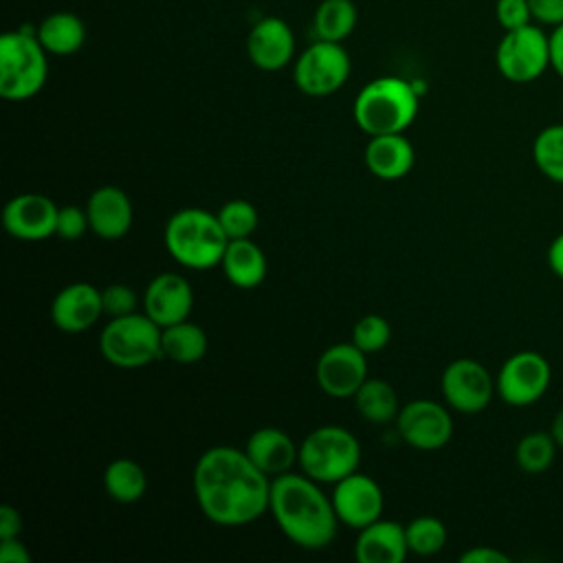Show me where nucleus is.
Here are the masks:
<instances>
[{"mask_svg":"<svg viewBox=\"0 0 563 563\" xmlns=\"http://www.w3.org/2000/svg\"><path fill=\"white\" fill-rule=\"evenodd\" d=\"M271 475L246 451L211 446L194 466V495L202 515L218 526H244L268 510Z\"/></svg>","mask_w":563,"mask_h":563,"instance_id":"nucleus-1","label":"nucleus"},{"mask_svg":"<svg viewBox=\"0 0 563 563\" xmlns=\"http://www.w3.org/2000/svg\"><path fill=\"white\" fill-rule=\"evenodd\" d=\"M268 510L279 530L303 550H321L336 537L339 517L332 497L306 473H282L271 482Z\"/></svg>","mask_w":563,"mask_h":563,"instance_id":"nucleus-2","label":"nucleus"},{"mask_svg":"<svg viewBox=\"0 0 563 563\" xmlns=\"http://www.w3.org/2000/svg\"><path fill=\"white\" fill-rule=\"evenodd\" d=\"M418 114V90L402 77H376L354 99V121L369 134H402Z\"/></svg>","mask_w":563,"mask_h":563,"instance_id":"nucleus-3","label":"nucleus"},{"mask_svg":"<svg viewBox=\"0 0 563 563\" xmlns=\"http://www.w3.org/2000/svg\"><path fill=\"white\" fill-rule=\"evenodd\" d=\"M229 235L216 213L198 207L176 211L165 224V249L185 268L207 271L220 266Z\"/></svg>","mask_w":563,"mask_h":563,"instance_id":"nucleus-4","label":"nucleus"},{"mask_svg":"<svg viewBox=\"0 0 563 563\" xmlns=\"http://www.w3.org/2000/svg\"><path fill=\"white\" fill-rule=\"evenodd\" d=\"M46 55L33 29L4 33L0 37V95L9 101L35 97L46 84Z\"/></svg>","mask_w":563,"mask_h":563,"instance_id":"nucleus-5","label":"nucleus"},{"mask_svg":"<svg viewBox=\"0 0 563 563\" xmlns=\"http://www.w3.org/2000/svg\"><path fill=\"white\" fill-rule=\"evenodd\" d=\"M297 462L314 482L336 484L358 468L361 444L347 429L323 424L303 438Z\"/></svg>","mask_w":563,"mask_h":563,"instance_id":"nucleus-6","label":"nucleus"},{"mask_svg":"<svg viewBox=\"0 0 563 563\" xmlns=\"http://www.w3.org/2000/svg\"><path fill=\"white\" fill-rule=\"evenodd\" d=\"M161 334L163 328L145 312L114 317L99 334V352L114 367H145L163 356Z\"/></svg>","mask_w":563,"mask_h":563,"instance_id":"nucleus-7","label":"nucleus"},{"mask_svg":"<svg viewBox=\"0 0 563 563\" xmlns=\"http://www.w3.org/2000/svg\"><path fill=\"white\" fill-rule=\"evenodd\" d=\"M495 64L499 75L512 84L539 79L550 68V35L534 24L504 31L495 51Z\"/></svg>","mask_w":563,"mask_h":563,"instance_id":"nucleus-8","label":"nucleus"},{"mask_svg":"<svg viewBox=\"0 0 563 563\" xmlns=\"http://www.w3.org/2000/svg\"><path fill=\"white\" fill-rule=\"evenodd\" d=\"M350 55L341 42L314 40L295 62V86L310 97H328L336 92L350 77Z\"/></svg>","mask_w":563,"mask_h":563,"instance_id":"nucleus-9","label":"nucleus"},{"mask_svg":"<svg viewBox=\"0 0 563 563\" xmlns=\"http://www.w3.org/2000/svg\"><path fill=\"white\" fill-rule=\"evenodd\" d=\"M552 369L548 358L539 352L521 350L504 361L495 387L506 405L528 407L548 391Z\"/></svg>","mask_w":563,"mask_h":563,"instance_id":"nucleus-10","label":"nucleus"},{"mask_svg":"<svg viewBox=\"0 0 563 563\" xmlns=\"http://www.w3.org/2000/svg\"><path fill=\"white\" fill-rule=\"evenodd\" d=\"M440 389L449 407L460 413H479L490 405L497 389L488 369L475 358L451 361L440 378Z\"/></svg>","mask_w":563,"mask_h":563,"instance_id":"nucleus-11","label":"nucleus"},{"mask_svg":"<svg viewBox=\"0 0 563 563\" xmlns=\"http://www.w3.org/2000/svg\"><path fill=\"white\" fill-rule=\"evenodd\" d=\"M396 427L400 438L420 451L442 449L453 435V418L446 407L427 398L407 402L396 416Z\"/></svg>","mask_w":563,"mask_h":563,"instance_id":"nucleus-12","label":"nucleus"},{"mask_svg":"<svg viewBox=\"0 0 563 563\" xmlns=\"http://www.w3.org/2000/svg\"><path fill=\"white\" fill-rule=\"evenodd\" d=\"M367 354L352 341L334 343L317 361V383L332 398H350L367 380Z\"/></svg>","mask_w":563,"mask_h":563,"instance_id":"nucleus-13","label":"nucleus"},{"mask_svg":"<svg viewBox=\"0 0 563 563\" xmlns=\"http://www.w3.org/2000/svg\"><path fill=\"white\" fill-rule=\"evenodd\" d=\"M332 504L341 523L361 530L380 519L385 499L380 486L369 475L354 471L334 484Z\"/></svg>","mask_w":563,"mask_h":563,"instance_id":"nucleus-14","label":"nucleus"},{"mask_svg":"<svg viewBox=\"0 0 563 563\" xmlns=\"http://www.w3.org/2000/svg\"><path fill=\"white\" fill-rule=\"evenodd\" d=\"M59 207L44 194H20L2 211V224L9 235L26 242L55 235Z\"/></svg>","mask_w":563,"mask_h":563,"instance_id":"nucleus-15","label":"nucleus"},{"mask_svg":"<svg viewBox=\"0 0 563 563\" xmlns=\"http://www.w3.org/2000/svg\"><path fill=\"white\" fill-rule=\"evenodd\" d=\"M246 55L260 70L275 73L295 55V35L286 20L268 15L257 20L246 35Z\"/></svg>","mask_w":563,"mask_h":563,"instance_id":"nucleus-16","label":"nucleus"},{"mask_svg":"<svg viewBox=\"0 0 563 563\" xmlns=\"http://www.w3.org/2000/svg\"><path fill=\"white\" fill-rule=\"evenodd\" d=\"M194 308V290L178 273L156 275L143 295V312L161 328L189 319Z\"/></svg>","mask_w":563,"mask_h":563,"instance_id":"nucleus-17","label":"nucleus"},{"mask_svg":"<svg viewBox=\"0 0 563 563\" xmlns=\"http://www.w3.org/2000/svg\"><path fill=\"white\" fill-rule=\"evenodd\" d=\"M103 314L101 290L88 282H75L64 286L51 303V321L55 328L68 334L88 330Z\"/></svg>","mask_w":563,"mask_h":563,"instance_id":"nucleus-18","label":"nucleus"},{"mask_svg":"<svg viewBox=\"0 0 563 563\" xmlns=\"http://www.w3.org/2000/svg\"><path fill=\"white\" fill-rule=\"evenodd\" d=\"M90 231L103 240H119L132 227V202L128 194L114 185L97 187L86 200Z\"/></svg>","mask_w":563,"mask_h":563,"instance_id":"nucleus-19","label":"nucleus"},{"mask_svg":"<svg viewBox=\"0 0 563 563\" xmlns=\"http://www.w3.org/2000/svg\"><path fill=\"white\" fill-rule=\"evenodd\" d=\"M409 552L405 526L376 519L358 530L354 554L358 563H402Z\"/></svg>","mask_w":563,"mask_h":563,"instance_id":"nucleus-20","label":"nucleus"},{"mask_svg":"<svg viewBox=\"0 0 563 563\" xmlns=\"http://www.w3.org/2000/svg\"><path fill=\"white\" fill-rule=\"evenodd\" d=\"M413 145L405 134L369 136L365 145V165L380 180H398L413 167Z\"/></svg>","mask_w":563,"mask_h":563,"instance_id":"nucleus-21","label":"nucleus"},{"mask_svg":"<svg viewBox=\"0 0 563 563\" xmlns=\"http://www.w3.org/2000/svg\"><path fill=\"white\" fill-rule=\"evenodd\" d=\"M244 451L260 471L273 477L288 473L299 455V449L295 446L290 435L277 427H262L253 431L246 440Z\"/></svg>","mask_w":563,"mask_h":563,"instance_id":"nucleus-22","label":"nucleus"},{"mask_svg":"<svg viewBox=\"0 0 563 563\" xmlns=\"http://www.w3.org/2000/svg\"><path fill=\"white\" fill-rule=\"evenodd\" d=\"M227 279L238 288H255L266 277V255L251 238L229 240L220 262Z\"/></svg>","mask_w":563,"mask_h":563,"instance_id":"nucleus-23","label":"nucleus"},{"mask_svg":"<svg viewBox=\"0 0 563 563\" xmlns=\"http://www.w3.org/2000/svg\"><path fill=\"white\" fill-rule=\"evenodd\" d=\"M35 35L48 55H73L86 42V24L70 11H55L46 15Z\"/></svg>","mask_w":563,"mask_h":563,"instance_id":"nucleus-24","label":"nucleus"},{"mask_svg":"<svg viewBox=\"0 0 563 563\" xmlns=\"http://www.w3.org/2000/svg\"><path fill=\"white\" fill-rule=\"evenodd\" d=\"M207 347H209L207 332L198 323H191L189 319L163 328L161 350H163V356L174 363H180V365L198 363L207 354Z\"/></svg>","mask_w":563,"mask_h":563,"instance_id":"nucleus-25","label":"nucleus"},{"mask_svg":"<svg viewBox=\"0 0 563 563\" xmlns=\"http://www.w3.org/2000/svg\"><path fill=\"white\" fill-rule=\"evenodd\" d=\"M352 398H354L356 411L367 422H374V424L391 422L400 411L394 387L383 378H367Z\"/></svg>","mask_w":563,"mask_h":563,"instance_id":"nucleus-26","label":"nucleus"},{"mask_svg":"<svg viewBox=\"0 0 563 563\" xmlns=\"http://www.w3.org/2000/svg\"><path fill=\"white\" fill-rule=\"evenodd\" d=\"M103 488L114 501L132 504L145 495L147 477L134 460L117 457L103 471Z\"/></svg>","mask_w":563,"mask_h":563,"instance_id":"nucleus-27","label":"nucleus"},{"mask_svg":"<svg viewBox=\"0 0 563 563\" xmlns=\"http://www.w3.org/2000/svg\"><path fill=\"white\" fill-rule=\"evenodd\" d=\"M358 11L352 0H323L312 18L317 40L343 42L356 29Z\"/></svg>","mask_w":563,"mask_h":563,"instance_id":"nucleus-28","label":"nucleus"},{"mask_svg":"<svg viewBox=\"0 0 563 563\" xmlns=\"http://www.w3.org/2000/svg\"><path fill=\"white\" fill-rule=\"evenodd\" d=\"M556 440L552 431H532L526 433L515 449L517 466L528 475H539L548 471L556 457Z\"/></svg>","mask_w":563,"mask_h":563,"instance_id":"nucleus-29","label":"nucleus"},{"mask_svg":"<svg viewBox=\"0 0 563 563\" xmlns=\"http://www.w3.org/2000/svg\"><path fill=\"white\" fill-rule=\"evenodd\" d=\"M532 161L545 178L563 185V123L548 125L534 136Z\"/></svg>","mask_w":563,"mask_h":563,"instance_id":"nucleus-30","label":"nucleus"},{"mask_svg":"<svg viewBox=\"0 0 563 563\" xmlns=\"http://www.w3.org/2000/svg\"><path fill=\"white\" fill-rule=\"evenodd\" d=\"M405 537L409 552L418 556H431L438 554L446 543V528L435 517H416L405 526Z\"/></svg>","mask_w":563,"mask_h":563,"instance_id":"nucleus-31","label":"nucleus"},{"mask_svg":"<svg viewBox=\"0 0 563 563\" xmlns=\"http://www.w3.org/2000/svg\"><path fill=\"white\" fill-rule=\"evenodd\" d=\"M216 216H218L224 233L229 235V240L251 238L260 222L257 209L249 200H242V198L224 202Z\"/></svg>","mask_w":563,"mask_h":563,"instance_id":"nucleus-32","label":"nucleus"},{"mask_svg":"<svg viewBox=\"0 0 563 563\" xmlns=\"http://www.w3.org/2000/svg\"><path fill=\"white\" fill-rule=\"evenodd\" d=\"M391 339V325L380 314H365L352 328V343L365 352H380Z\"/></svg>","mask_w":563,"mask_h":563,"instance_id":"nucleus-33","label":"nucleus"},{"mask_svg":"<svg viewBox=\"0 0 563 563\" xmlns=\"http://www.w3.org/2000/svg\"><path fill=\"white\" fill-rule=\"evenodd\" d=\"M101 303H103V314L114 319V317H125L136 312L139 297L128 284L117 282V284H108L101 290Z\"/></svg>","mask_w":563,"mask_h":563,"instance_id":"nucleus-34","label":"nucleus"},{"mask_svg":"<svg viewBox=\"0 0 563 563\" xmlns=\"http://www.w3.org/2000/svg\"><path fill=\"white\" fill-rule=\"evenodd\" d=\"M495 18L504 31L521 29L532 24V11L528 0H497L495 2Z\"/></svg>","mask_w":563,"mask_h":563,"instance_id":"nucleus-35","label":"nucleus"},{"mask_svg":"<svg viewBox=\"0 0 563 563\" xmlns=\"http://www.w3.org/2000/svg\"><path fill=\"white\" fill-rule=\"evenodd\" d=\"M88 229H90V224H88V213H86V209H79V207H75V205L59 207L55 235H59L62 240H77V238H81Z\"/></svg>","mask_w":563,"mask_h":563,"instance_id":"nucleus-36","label":"nucleus"},{"mask_svg":"<svg viewBox=\"0 0 563 563\" xmlns=\"http://www.w3.org/2000/svg\"><path fill=\"white\" fill-rule=\"evenodd\" d=\"M532 20L548 26L563 24V0H528Z\"/></svg>","mask_w":563,"mask_h":563,"instance_id":"nucleus-37","label":"nucleus"},{"mask_svg":"<svg viewBox=\"0 0 563 563\" xmlns=\"http://www.w3.org/2000/svg\"><path fill=\"white\" fill-rule=\"evenodd\" d=\"M460 561H462V563H510V556L504 554V552L497 550V548L477 545V548H471V550L462 552Z\"/></svg>","mask_w":563,"mask_h":563,"instance_id":"nucleus-38","label":"nucleus"},{"mask_svg":"<svg viewBox=\"0 0 563 563\" xmlns=\"http://www.w3.org/2000/svg\"><path fill=\"white\" fill-rule=\"evenodd\" d=\"M29 561H31V554L18 537L0 539V563H29Z\"/></svg>","mask_w":563,"mask_h":563,"instance_id":"nucleus-39","label":"nucleus"},{"mask_svg":"<svg viewBox=\"0 0 563 563\" xmlns=\"http://www.w3.org/2000/svg\"><path fill=\"white\" fill-rule=\"evenodd\" d=\"M22 532V517L18 508L4 504L0 508V539H13Z\"/></svg>","mask_w":563,"mask_h":563,"instance_id":"nucleus-40","label":"nucleus"},{"mask_svg":"<svg viewBox=\"0 0 563 563\" xmlns=\"http://www.w3.org/2000/svg\"><path fill=\"white\" fill-rule=\"evenodd\" d=\"M550 66L563 79V24L554 26L550 33Z\"/></svg>","mask_w":563,"mask_h":563,"instance_id":"nucleus-41","label":"nucleus"},{"mask_svg":"<svg viewBox=\"0 0 563 563\" xmlns=\"http://www.w3.org/2000/svg\"><path fill=\"white\" fill-rule=\"evenodd\" d=\"M545 260H548L550 271H552L556 277L563 279V231L550 242Z\"/></svg>","mask_w":563,"mask_h":563,"instance_id":"nucleus-42","label":"nucleus"},{"mask_svg":"<svg viewBox=\"0 0 563 563\" xmlns=\"http://www.w3.org/2000/svg\"><path fill=\"white\" fill-rule=\"evenodd\" d=\"M550 431H552V435H554V440H556L559 449H563V407L556 411V416H554V420H552Z\"/></svg>","mask_w":563,"mask_h":563,"instance_id":"nucleus-43","label":"nucleus"}]
</instances>
